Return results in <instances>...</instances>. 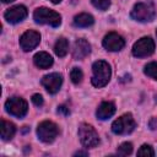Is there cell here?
Wrapping results in <instances>:
<instances>
[{"mask_svg":"<svg viewBox=\"0 0 157 157\" xmlns=\"http://www.w3.org/2000/svg\"><path fill=\"white\" fill-rule=\"evenodd\" d=\"M33 20L36 23L39 25H49L52 27H58L61 23V16L50 9L47 7H38L33 12Z\"/></svg>","mask_w":157,"mask_h":157,"instance_id":"3","label":"cell"},{"mask_svg":"<svg viewBox=\"0 0 157 157\" xmlns=\"http://www.w3.org/2000/svg\"><path fill=\"white\" fill-rule=\"evenodd\" d=\"M155 155V152H153V150H152V147L150 146V145H142L140 148H139V151H137V156H145V157H151V156H153Z\"/></svg>","mask_w":157,"mask_h":157,"instance_id":"22","label":"cell"},{"mask_svg":"<svg viewBox=\"0 0 157 157\" xmlns=\"http://www.w3.org/2000/svg\"><path fill=\"white\" fill-rule=\"evenodd\" d=\"M91 1L92 5L101 11H105L110 5V0H91Z\"/></svg>","mask_w":157,"mask_h":157,"instance_id":"23","label":"cell"},{"mask_svg":"<svg viewBox=\"0 0 157 157\" xmlns=\"http://www.w3.org/2000/svg\"><path fill=\"white\" fill-rule=\"evenodd\" d=\"M148 126L152 129V130H157V118H152L148 123Z\"/></svg>","mask_w":157,"mask_h":157,"instance_id":"25","label":"cell"},{"mask_svg":"<svg viewBox=\"0 0 157 157\" xmlns=\"http://www.w3.org/2000/svg\"><path fill=\"white\" fill-rule=\"evenodd\" d=\"M0 131H1V137L5 141H9L13 137L15 132H16V128L11 121H7L5 119L1 120V126H0Z\"/></svg>","mask_w":157,"mask_h":157,"instance_id":"16","label":"cell"},{"mask_svg":"<svg viewBox=\"0 0 157 157\" xmlns=\"http://www.w3.org/2000/svg\"><path fill=\"white\" fill-rule=\"evenodd\" d=\"M132 152V144L131 142H123L117 148V155L119 156H128Z\"/></svg>","mask_w":157,"mask_h":157,"instance_id":"20","label":"cell"},{"mask_svg":"<svg viewBox=\"0 0 157 157\" xmlns=\"http://www.w3.org/2000/svg\"><path fill=\"white\" fill-rule=\"evenodd\" d=\"M91 53V45L86 39H77L72 48V56L76 60H81L86 58Z\"/></svg>","mask_w":157,"mask_h":157,"instance_id":"13","label":"cell"},{"mask_svg":"<svg viewBox=\"0 0 157 157\" xmlns=\"http://www.w3.org/2000/svg\"><path fill=\"white\" fill-rule=\"evenodd\" d=\"M4 4H9V2H12V1H15V0H1Z\"/></svg>","mask_w":157,"mask_h":157,"instance_id":"28","label":"cell"},{"mask_svg":"<svg viewBox=\"0 0 157 157\" xmlns=\"http://www.w3.org/2000/svg\"><path fill=\"white\" fill-rule=\"evenodd\" d=\"M27 16V9L23 5H16L12 6L10 9L6 10V12L4 13L5 20L9 23H18L21 21H23Z\"/></svg>","mask_w":157,"mask_h":157,"instance_id":"12","label":"cell"},{"mask_svg":"<svg viewBox=\"0 0 157 157\" xmlns=\"http://www.w3.org/2000/svg\"><path fill=\"white\" fill-rule=\"evenodd\" d=\"M54 52L55 54L59 56V58H64L67 52H69V43L65 38H59L56 42H55V45H54Z\"/></svg>","mask_w":157,"mask_h":157,"instance_id":"18","label":"cell"},{"mask_svg":"<svg viewBox=\"0 0 157 157\" xmlns=\"http://www.w3.org/2000/svg\"><path fill=\"white\" fill-rule=\"evenodd\" d=\"M58 134H59V128L55 123H53L50 120H44L38 124L37 135L40 141H43L45 144H50L56 139Z\"/></svg>","mask_w":157,"mask_h":157,"instance_id":"5","label":"cell"},{"mask_svg":"<svg viewBox=\"0 0 157 157\" xmlns=\"http://www.w3.org/2000/svg\"><path fill=\"white\" fill-rule=\"evenodd\" d=\"M92 85L94 87H104L109 80H110V76H112V70H110V66L107 61L104 60H98L96 63H93L92 65Z\"/></svg>","mask_w":157,"mask_h":157,"instance_id":"1","label":"cell"},{"mask_svg":"<svg viewBox=\"0 0 157 157\" xmlns=\"http://www.w3.org/2000/svg\"><path fill=\"white\" fill-rule=\"evenodd\" d=\"M49 1H52L53 4H59V2L61 1V0H49Z\"/></svg>","mask_w":157,"mask_h":157,"instance_id":"29","label":"cell"},{"mask_svg":"<svg viewBox=\"0 0 157 157\" xmlns=\"http://www.w3.org/2000/svg\"><path fill=\"white\" fill-rule=\"evenodd\" d=\"M135 128H136V123L130 113H126L119 117L112 124V131L117 135H128L132 132Z\"/></svg>","mask_w":157,"mask_h":157,"instance_id":"6","label":"cell"},{"mask_svg":"<svg viewBox=\"0 0 157 157\" xmlns=\"http://www.w3.org/2000/svg\"><path fill=\"white\" fill-rule=\"evenodd\" d=\"M61 83H63V76L58 72H52L42 78V85L50 94H55L60 90Z\"/></svg>","mask_w":157,"mask_h":157,"instance_id":"11","label":"cell"},{"mask_svg":"<svg viewBox=\"0 0 157 157\" xmlns=\"http://www.w3.org/2000/svg\"><path fill=\"white\" fill-rule=\"evenodd\" d=\"M78 137L83 147L86 148H92L96 147L99 144V136L94 128L90 124L82 123L78 126Z\"/></svg>","mask_w":157,"mask_h":157,"instance_id":"4","label":"cell"},{"mask_svg":"<svg viewBox=\"0 0 157 157\" xmlns=\"http://www.w3.org/2000/svg\"><path fill=\"white\" fill-rule=\"evenodd\" d=\"M40 42V34L37 31H26L20 37V45L25 52L33 50Z\"/></svg>","mask_w":157,"mask_h":157,"instance_id":"10","label":"cell"},{"mask_svg":"<svg viewBox=\"0 0 157 157\" xmlns=\"http://www.w3.org/2000/svg\"><path fill=\"white\" fill-rule=\"evenodd\" d=\"M70 78L75 85H78L83 78V74L78 67H72V70L70 72Z\"/></svg>","mask_w":157,"mask_h":157,"instance_id":"21","label":"cell"},{"mask_svg":"<svg viewBox=\"0 0 157 157\" xmlns=\"http://www.w3.org/2000/svg\"><path fill=\"white\" fill-rule=\"evenodd\" d=\"M155 52V42L151 37H142L132 47V55L136 58L150 56Z\"/></svg>","mask_w":157,"mask_h":157,"instance_id":"8","label":"cell"},{"mask_svg":"<svg viewBox=\"0 0 157 157\" xmlns=\"http://www.w3.org/2000/svg\"><path fill=\"white\" fill-rule=\"evenodd\" d=\"M156 36H157V31H156Z\"/></svg>","mask_w":157,"mask_h":157,"instance_id":"30","label":"cell"},{"mask_svg":"<svg viewBox=\"0 0 157 157\" xmlns=\"http://www.w3.org/2000/svg\"><path fill=\"white\" fill-rule=\"evenodd\" d=\"M114 113H115V105L113 102H102L96 110V115L101 120L109 119Z\"/></svg>","mask_w":157,"mask_h":157,"instance_id":"14","label":"cell"},{"mask_svg":"<svg viewBox=\"0 0 157 157\" xmlns=\"http://www.w3.org/2000/svg\"><path fill=\"white\" fill-rule=\"evenodd\" d=\"M34 65L39 69H48L53 65V58L45 52H39L33 56Z\"/></svg>","mask_w":157,"mask_h":157,"instance_id":"15","label":"cell"},{"mask_svg":"<svg viewBox=\"0 0 157 157\" xmlns=\"http://www.w3.org/2000/svg\"><path fill=\"white\" fill-rule=\"evenodd\" d=\"M102 44L105 48V50H109V52H119V50H121L124 48L125 40H124V38L120 34H118L115 32H109L103 38Z\"/></svg>","mask_w":157,"mask_h":157,"instance_id":"9","label":"cell"},{"mask_svg":"<svg viewBox=\"0 0 157 157\" xmlns=\"http://www.w3.org/2000/svg\"><path fill=\"white\" fill-rule=\"evenodd\" d=\"M131 18L137 22H150L156 16V9L155 5L151 1L145 2H137L130 13Z\"/></svg>","mask_w":157,"mask_h":157,"instance_id":"2","label":"cell"},{"mask_svg":"<svg viewBox=\"0 0 157 157\" xmlns=\"http://www.w3.org/2000/svg\"><path fill=\"white\" fill-rule=\"evenodd\" d=\"M145 75H147L148 77L157 80V63H148L145 69H144Z\"/></svg>","mask_w":157,"mask_h":157,"instance_id":"19","label":"cell"},{"mask_svg":"<svg viewBox=\"0 0 157 157\" xmlns=\"http://www.w3.org/2000/svg\"><path fill=\"white\" fill-rule=\"evenodd\" d=\"M32 102H33V104H34V105L40 107V105H43V97H42L40 94L36 93V94H33V96H32Z\"/></svg>","mask_w":157,"mask_h":157,"instance_id":"24","label":"cell"},{"mask_svg":"<svg viewBox=\"0 0 157 157\" xmlns=\"http://www.w3.org/2000/svg\"><path fill=\"white\" fill-rule=\"evenodd\" d=\"M58 113H63V114H65V115H67L70 112H69V109L65 107V105H60L59 108H58Z\"/></svg>","mask_w":157,"mask_h":157,"instance_id":"26","label":"cell"},{"mask_svg":"<svg viewBox=\"0 0 157 157\" xmlns=\"http://www.w3.org/2000/svg\"><path fill=\"white\" fill-rule=\"evenodd\" d=\"M5 108H6V112L9 114H11L13 117H17V118H23L27 114V110H28L27 102L21 97L9 98L5 103Z\"/></svg>","mask_w":157,"mask_h":157,"instance_id":"7","label":"cell"},{"mask_svg":"<svg viewBox=\"0 0 157 157\" xmlns=\"http://www.w3.org/2000/svg\"><path fill=\"white\" fill-rule=\"evenodd\" d=\"M75 155H76V156H77V155H83V156H86L87 153H86V152H81V151H78V152H76Z\"/></svg>","mask_w":157,"mask_h":157,"instance_id":"27","label":"cell"},{"mask_svg":"<svg viewBox=\"0 0 157 157\" xmlns=\"http://www.w3.org/2000/svg\"><path fill=\"white\" fill-rule=\"evenodd\" d=\"M93 22H94L93 16L90 15V13H86V12L78 13V15H76V16L74 17V25H75L76 27H81V28H83V27H90V26L93 25Z\"/></svg>","mask_w":157,"mask_h":157,"instance_id":"17","label":"cell"}]
</instances>
